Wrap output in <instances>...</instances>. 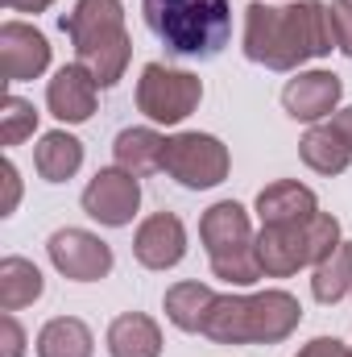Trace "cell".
Instances as JSON below:
<instances>
[{
  "label": "cell",
  "instance_id": "cell-1",
  "mask_svg": "<svg viewBox=\"0 0 352 357\" xmlns=\"http://www.w3.org/2000/svg\"><path fill=\"white\" fill-rule=\"evenodd\" d=\"M332 42L336 33L328 4L303 0L290 8H269V4L245 8V54L269 71H294L307 59H323Z\"/></svg>",
  "mask_w": 352,
  "mask_h": 357
},
{
  "label": "cell",
  "instance_id": "cell-2",
  "mask_svg": "<svg viewBox=\"0 0 352 357\" xmlns=\"http://www.w3.org/2000/svg\"><path fill=\"white\" fill-rule=\"evenodd\" d=\"M141 13L175 59H216L232 38L228 0H141Z\"/></svg>",
  "mask_w": 352,
  "mask_h": 357
},
{
  "label": "cell",
  "instance_id": "cell-3",
  "mask_svg": "<svg viewBox=\"0 0 352 357\" xmlns=\"http://www.w3.org/2000/svg\"><path fill=\"white\" fill-rule=\"evenodd\" d=\"M303 320V307L286 291L262 295H216L203 337L220 345H278L286 341Z\"/></svg>",
  "mask_w": 352,
  "mask_h": 357
},
{
  "label": "cell",
  "instance_id": "cell-4",
  "mask_svg": "<svg viewBox=\"0 0 352 357\" xmlns=\"http://www.w3.org/2000/svg\"><path fill=\"white\" fill-rule=\"evenodd\" d=\"M63 29L75 42L79 63L95 75L99 88H112L129 59H133V42L125 33V8L120 0H79L71 17H63Z\"/></svg>",
  "mask_w": 352,
  "mask_h": 357
},
{
  "label": "cell",
  "instance_id": "cell-5",
  "mask_svg": "<svg viewBox=\"0 0 352 357\" xmlns=\"http://www.w3.org/2000/svg\"><path fill=\"white\" fill-rule=\"evenodd\" d=\"M340 245V220L328 212H315L303 225H262L257 237V266L269 278H286L303 266H319Z\"/></svg>",
  "mask_w": 352,
  "mask_h": 357
},
{
  "label": "cell",
  "instance_id": "cell-6",
  "mask_svg": "<svg viewBox=\"0 0 352 357\" xmlns=\"http://www.w3.org/2000/svg\"><path fill=\"white\" fill-rule=\"evenodd\" d=\"M199 237L207 245V262L216 270V278H228V282H257L262 266H257V237L249 229V212L232 199L224 204H211L199 220Z\"/></svg>",
  "mask_w": 352,
  "mask_h": 357
},
{
  "label": "cell",
  "instance_id": "cell-7",
  "mask_svg": "<svg viewBox=\"0 0 352 357\" xmlns=\"http://www.w3.org/2000/svg\"><path fill=\"white\" fill-rule=\"evenodd\" d=\"M203 100V84L186 71L175 67H162V63H150L137 79V108L158 121V125H178L186 121Z\"/></svg>",
  "mask_w": 352,
  "mask_h": 357
},
{
  "label": "cell",
  "instance_id": "cell-8",
  "mask_svg": "<svg viewBox=\"0 0 352 357\" xmlns=\"http://www.w3.org/2000/svg\"><path fill=\"white\" fill-rule=\"evenodd\" d=\"M162 171L182 187H216L228 175V150L211 133H178L166 142Z\"/></svg>",
  "mask_w": 352,
  "mask_h": 357
},
{
  "label": "cell",
  "instance_id": "cell-9",
  "mask_svg": "<svg viewBox=\"0 0 352 357\" xmlns=\"http://www.w3.org/2000/svg\"><path fill=\"white\" fill-rule=\"evenodd\" d=\"M137 204H141V187H137L133 171H125V167L99 171L88 183V191H83V212H88L91 220L108 225V229L129 225L133 212H137Z\"/></svg>",
  "mask_w": 352,
  "mask_h": 357
},
{
  "label": "cell",
  "instance_id": "cell-10",
  "mask_svg": "<svg viewBox=\"0 0 352 357\" xmlns=\"http://www.w3.org/2000/svg\"><path fill=\"white\" fill-rule=\"evenodd\" d=\"M46 250H50L54 270L75 278V282H95V278H104L112 270V250L99 237L83 233V229H58Z\"/></svg>",
  "mask_w": 352,
  "mask_h": 357
},
{
  "label": "cell",
  "instance_id": "cell-11",
  "mask_svg": "<svg viewBox=\"0 0 352 357\" xmlns=\"http://www.w3.org/2000/svg\"><path fill=\"white\" fill-rule=\"evenodd\" d=\"M50 67V42L21 21H4L0 25V71L8 84H25L38 79Z\"/></svg>",
  "mask_w": 352,
  "mask_h": 357
},
{
  "label": "cell",
  "instance_id": "cell-12",
  "mask_svg": "<svg viewBox=\"0 0 352 357\" xmlns=\"http://www.w3.org/2000/svg\"><path fill=\"white\" fill-rule=\"evenodd\" d=\"M133 254L137 262L150 270H170L182 262L186 254V229L175 212H158L150 216L141 229H137V241H133Z\"/></svg>",
  "mask_w": 352,
  "mask_h": 357
},
{
  "label": "cell",
  "instance_id": "cell-13",
  "mask_svg": "<svg viewBox=\"0 0 352 357\" xmlns=\"http://www.w3.org/2000/svg\"><path fill=\"white\" fill-rule=\"evenodd\" d=\"M95 75H91L83 63H75V67H63L54 79H50V88H46V104H50V112L58 116V121H67V125H79V121H88L91 112H95Z\"/></svg>",
  "mask_w": 352,
  "mask_h": 357
},
{
  "label": "cell",
  "instance_id": "cell-14",
  "mask_svg": "<svg viewBox=\"0 0 352 357\" xmlns=\"http://www.w3.org/2000/svg\"><path fill=\"white\" fill-rule=\"evenodd\" d=\"M340 91H344L340 75H332V71H307V75H298V79H290L282 88V104H286V112L294 121H319V116H328L336 108Z\"/></svg>",
  "mask_w": 352,
  "mask_h": 357
},
{
  "label": "cell",
  "instance_id": "cell-15",
  "mask_svg": "<svg viewBox=\"0 0 352 357\" xmlns=\"http://www.w3.org/2000/svg\"><path fill=\"white\" fill-rule=\"evenodd\" d=\"M319 212V199L311 187L294 183V178H282V183H269L262 195H257V216L262 225H303Z\"/></svg>",
  "mask_w": 352,
  "mask_h": 357
},
{
  "label": "cell",
  "instance_id": "cell-16",
  "mask_svg": "<svg viewBox=\"0 0 352 357\" xmlns=\"http://www.w3.org/2000/svg\"><path fill=\"white\" fill-rule=\"evenodd\" d=\"M108 354L112 357H158L162 354V333L150 316L125 312L108 324Z\"/></svg>",
  "mask_w": 352,
  "mask_h": 357
},
{
  "label": "cell",
  "instance_id": "cell-17",
  "mask_svg": "<svg viewBox=\"0 0 352 357\" xmlns=\"http://www.w3.org/2000/svg\"><path fill=\"white\" fill-rule=\"evenodd\" d=\"M211 303H216V291L203 287V282H178V287L166 291V316L182 333H203Z\"/></svg>",
  "mask_w": 352,
  "mask_h": 357
},
{
  "label": "cell",
  "instance_id": "cell-18",
  "mask_svg": "<svg viewBox=\"0 0 352 357\" xmlns=\"http://www.w3.org/2000/svg\"><path fill=\"white\" fill-rule=\"evenodd\" d=\"M33 167L46 183H63L83 167V146L71 133H46L33 150Z\"/></svg>",
  "mask_w": 352,
  "mask_h": 357
},
{
  "label": "cell",
  "instance_id": "cell-19",
  "mask_svg": "<svg viewBox=\"0 0 352 357\" xmlns=\"http://www.w3.org/2000/svg\"><path fill=\"white\" fill-rule=\"evenodd\" d=\"M116 162L133 175H150L162 171V154H166V137H158L154 129H125L116 137Z\"/></svg>",
  "mask_w": 352,
  "mask_h": 357
},
{
  "label": "cell",
  "instance_id": "cell-20",
  "mask_svg": "<svg viewBox=\"0 0 352 357\" xmlns=\"http://www.w3.org/2000/svg\"><path fill=\"white\" fill-rule=\"evenodd\" d=\"M298 150H303V162L311 171H319V175H340V171H349V162H352V150L344 146V137L332 125H315L303 137Z\"/></svg>",
  "mask_w": 352,
  "mask_h": 357
},
{
  "label": "cell",
  "instance_id": "cell-21",
  "mask_svg": "<svg viewBox=\"0 0 352 357\" xmlns=\"http://www.w3.org/2000/svg\"><path fill=\"white\" fill-rule=\"evenodd\" d=\"M38 357H91V333L83 320L58 316L38 333Z\"/></svg>",
  "mask_w": 352,
  "mask_h": 357
},
{
  "label": "cell",
  "instance_id": "cell-22",
  "mask_svg": "<svg viewBox=\"0 0 352 357\" xmlns=\"http://www.w3.org/2000/svg\"><path fill=\"white\" fill-rule=\"evenodd\" d=\"M42 270L25 258H4L0 262V307L4 312H17L25 303H33L42 295Z\"/></svg>",
  "mask_w": 352,
  "mask_h": 357
},
{
  "label": "cell",
  "instance_id": "cell-23",
  "mask_svg": "<svg viewBox=\"0 0 352 357\" xmlns=\"http://www.w3.org/2000/svg\"><path fill=\"white\" fill-rule=\"evenodd\" d=\"M352 291V241H340L319 266H315V278H311V295L319 303H336Z\"/></svg>",
  "mask_w": 352,
  "mask_h": 357
},
{
  "label": "cell",
  "instance_id": "cell-24",
  "mask_svg": "<svg viewBox=\"0 0 352 357\" xmlns=\"http://www.w3.org/2000/svg\"><path fill=\"white\" fill-rule=\"evenodd\" d=\"M33 129H38L33 104L21 100V96H8V100H4V112H0V142H4V146H21Z\"/></svg>",
  "mask_w": 352,
  "mask_h": 357
},
{
  "label": "cell",
  "instance_id": "cell-25",
  "mask_svg": "<svg viewBox=\"0 0 352 357\" xmlns=\"http://www.w3.org/2000/svg\"><path fill=\"white\" fill-rule=\"evenodd\" d=\"M332 13V33H336V46L352 59V0H332L328 4Z\"/></svg>",
  "mask_w": 352,
  "mask_h": 357
},
{
  "label": "cell",
  "instance_id": "cell-26",
  "mask_svg": "<svg viewBox=\"0 0 352 357\" xmlns=\"http://www.w3.org/2000/svg\"><path fill=\"white\" fill-rule=\"evenodd\" d=\"M0 337H4V349H0V357H21L25 333H21V324H17L13 316H4V320H0Z\"/></svg>",
  "mask_w": 352,
  "mask_h": 357
},
{
  "label": "cell",
  "instance_id": "cell-27",
  "mask_svg": "<svg viewBox=\"0 0 352 357\" xmlns=\"http://www.w3.org/2000/svg\"><path fill=\"white\" fill-rule=\"evenodd\" d=\"M0 175H4V204H0V216H13L17 195H21V178H17V167H13V162H4Z\"/></svg>",
  "mask_w": 352,
  "mask_h": 357
},
{
  "label": "cell",
  "instance_id": "cell-28",
  "mask_svg": "<svg viewBox=\"0 0 352 357\" xmlns=\"http://www.w3.org/2000/svg\"><path fill=\"white\" fill-rule=\"evenodd\" d=\"M298 357H352V354L336 341V337H315V341H311Z\"/></svg>",
  "mask_w": 352,
  "mask_h": 357
},
{
  "label": "cell",
  "instance_id": "cell-29",
  "mask_svg": "<svg viewBox=\"0 0 352 357\" xmlns=\"http://www.w3.org/2000/svg\"><path fill=\"white\" fill-rule=\"evenodd\" d=\"M332 129L344 137V146L352 150V108H344V112H336V121H332Z\"/></svg>",
  "mask_w": 352,
  "mask_h": 357
},
{
  "label": "cell",
  "instance_id": "cell-30",
  "mask_svg": "<svg viewBox=\"0 0 352 357\" xmlns=\"http://www.w3.org/2000/svg\"><path fill=\"white\" fill-rule=\"evenodd\" d=\"M13 13H42V8H50L54 0H4Z\"/></svg>",
  "mask_w": 352,
  "mask_h": 357
}]
</instances>
